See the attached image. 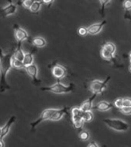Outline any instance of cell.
<instances>
[{"label":"cell","instance_id":"obj_15","mask_svg":"<svg viewBox=\"0 0 131 147\" xmlns=\"http://www.w3.org/2000/svg\"><path fill=\"white\" fill-rule=\"evenodd\" d=\"M21 46H22V43H18L17 48L16 49V50L14 51L13 54V58L21 61H23L25 54L23 52Z\"/></svg>","mask_w":131,"mask_h":147},{"label":"cell","instance_id":"obj_22","mask_svg":"<svg viewBox=\"0 0 131 147\" xmlns=\"http://www.w3.org/2000/svg\"><path fill=\"white\" fill-rule=\"evenodd\" d=\"M12 67L16 69L25 68V66L23 64V61H20L13 57L12 59Z\"/></svg>","mask_w":131,"mask_h":147},{"label":"cell","instance_id":"obj_11","mask_svg":"<svg viewBox=\"0 0 131 147\" xmlns=\"http://www.w3.org/2000/svg\"><path fill=\"white\" fill-rule=\"evenodd\" d=\"M106 20L100 22L99 23H95L88 27V33L91 35H96L98 34L101 31L104 26L107 24Z\"/></svg>","mask_w":131,"mask_h":147},{"label":"cell","instance_id":"obj_35","mask_svg":"<svg viewBox=\"0 0 131 147\" xmlns=\"http://www.w3.org/2000/svg\"><path fill=\"white\" fill-rule=\"evenodd\" d=\"M129 69H130V71L131 72V65H130V68H129Z\"/></svg>","mask_w":131,"mask_h":147},{"label":"cell","instance_id":"obj_9","mask_svg":"<svg viewBox=\"0 0 131 147\" xmlns=\"http://www.w3.org/2000/svg\"><path fill=\"white\" fill-rule=\"evenodd\" d=\"M14 37L18 43H22L23 40L29 38L27 32L18 24H14Z\"/></svg>","mask_w":131,"mask_h":147},{"label":"cell","instance_id":"obj_21","mask_svg":"<svg viewBox=\"0 0 131 147\" xmlns=\"http://www.w3.org/2000/svg\"><path fill=\"white\" fill-rule=\"evenodd\" d=\"M100 54H101V57L106 60L111 61L114 58V55L107 52L104 49H101Z\"/></svg>","mask_w":131,"mask_h":147},{"label":"cell","instance_id":"obj_16","mask_svg":"<svg viewBox=\"0 0 131 147\" xmlns=\"http://www.w3.org/2000/svg\"><path fill=\"white\" fill-rule=\"evenodd\" d=\"M31 42L35 47L37 48H42L46 45V41L43 37L41 36L35 37L30 39Z\"/></svg>","mask_w":131,"mask_h":147},{"label":"cell","instance_id":"obj_10","mask_svg":"<svg viewBox=\"0 0 131 147\" xmlns=\"http://www.w3.org/2000/svg\"><path fill=\"white\" fill-rule=\"evenodd\" d=\"M9 4L5 7L0 6V16L5 18L8 16L14 14L16 10V5L12 1H9Z\"/></svg>","mask_w":131,"mask_h":147},{"label":"cell","instance_id":"obj_30","mask_svg":"<svg viewBox=\"0 0 131 147\" xmlns=\"http://www.w3.org/2000/svg\"><path fill=\"white\" fill-rule=\"evenodd\" d=\"M123 7L126 10H129L131 9V0L125 1L123 3Z\"/></svg>","mask_w":131,"mask_h":147},{"label":"cell","instance_id":"obj_19","mask_svg":"<svg viewBox=\"0 0 131 147\" xmlns=\"http://www.w3.org/2000/svg\"><path fill=\"white\" fill-rule=\"evenodd\" d=\"M83 118L85 122H91L94 119V115L92 111H83Z\"/></svg>","mask_w":131,"mask_h":147},{"label":"cell","instance_id":"obj_31","mask_svg":"<svg viewBox=\"0 0 131 147\" xmlns=\"http://www.w3.org/2000/svg\"><path fill=\"white\" fill-rule=\"evenodd\" d=\"M87 147H99V146L95 142H92L88 145Z\"/></svg>","mask_w":131,"mask_h":147},{"label":"cell","instance_id":"obj_12","mask_svg":"<svg viewBox=\"0 0 131 147\" xmlns=\"http://www.w3.org/2000/svg\"><path fill=\"white\" fill-rule=\"evenodd\" d=\"M16 120V117L15 115H12L9 118L4 125L2 127V136L1 139L3 140L8 134L10 131V129Z\"/></svg>","mask_w":131,"mask_h":147},{"label":"cell","instance_id":"obj_7","mask_svg":"<svg viewBox=\"0 0 131 147\" xmlns=\"http://www.w3.org/2000/svg\"><path fill=\"white\" fill-rule=\"evenodd\" d=\"M28 75L32 78V81L35 85L39 86L40 85L41 81L37 77L38 74V68L37 65L33 64L25 67Z\"/></svg>","mask_w":131,"mask_h":147},{"label":"cell","instance_id":"obj_2","mask_svg":"<svg viewBox=\"0 0 131 147\" xmlns=\"http://www.w3.org/2000/svg\"><path fill=\"white\" fill-rule=\"evenodd\" d=\"M14 53L4 54L0 48V92H4L10 89V86L7 83V73L12 67V59Z\"/></svg>","mask_w":131,"mask_h":147},{"label":"cell","instance_id":"obj_14","mask_svg":"<svg viewBox=\"0 0 131 147\" xmlns=\"http://www.w3.org/2000/svg\"><path fill=\"white\" fill-rule=\"evenodd\" d=\"M97 94H93L92 96H90L89 98L84 101L80 107L81 109L83 111L92 110V108L93 107V102Z\"/></svg>","mask_w":131,"mask_h":147},{"label":"cell","instance_id":"obj_4","mask_svg":"<svg viewBox=\"0 0 131 147\" xmlns=\"http://www.w3.org/2000/svg\"><path fill=\"white\" fill-rule=\"evenodd\" d=\"M103 122L109 128L119 132H127L130 128L129 124L120 119L107 118L103 119Z\"/></svg>","mask_w":131,"mask_h":147},{"label":"cell","instance_id":"obj_32","mask_svg":"<svg viewBox=\"0 0 131 147\" xmlns=\"http://www.w3.org/2000/svg\"><path fill=\"white\" fill-rule=\"evenodd\" d=\"M53 2V1H43V3H46V4L48 5H51Z\"/></svg>","mask_w":131,"mask_h":147},{"label":"cell","instance_id":"obj_8","mask_svg":"<svg viewBox=\"0 0 131 147\" xmlns=\"http://www.w3.org/2000/svg\"><path fill=\"white\" fill-rule=\"evenodd\" d=\"M52 72L53 76L60 80L66 76L67 74V69L62 65L55 63L52 67Z\"/></svg>","mask_w":131,"mask_h":147},{"label":"cell","instance_id":"obj_6","mask_svg":"<svg viewBox=\"0 0 131 147\" xmlns=\"http://www.w3.org/2000/svg\"><path fill=\"white\" fill-rule=\"evenodd\" d=\"M71 114L74 127L77 129L82 128L85 123L83 118V110L80 107H74L72 109Z\"/></svg>","mask_w":131,"mask_h":147},{"label":"cell","instance_id":"obj_3","mask_svg":"<svg viewBox=\"0 0 131 147\" xmlns=\"http://www.w3.org/2000/svg\"><path fill=\"white\" fill-rule=\"evenodd\" d=\"M74 88L75 85L72 83H70L68 85H66L58 81L53 85L41 87L40 90L42 91L51 92L55 94H64L73 92Z\"/></svg>","mask_w":131,"mask_h":147},{"label":"cell","instance_id":"obj_27","mask_svg":"<svg viewBox=\"0 0 131 147\" xmlns=\"http://www.w3.org/2000/svg\"><path fill=\"white\" fill-rule=\"evenodd\" d=\"M114 106L119 109L123 107V98H118L114 102Z\"/></svg>","mask_w":131,"mask_h":147},{"label":"cell","instance_id":"obj_36","mask_svg":"<svg viewBox=\"0 0 131 147\" xmlns=\"http://www.w3.org/2000/svg\"><path fill=\"white\" fill-rule=\"evenodd\" d=\"M130 62H131V54H130Z\"/></svg>","mask_w":131,"mask_h":147},{"label":"cell","instance_id":"obj_23","mask_svg":"<svg viewBox=\"0 0 131 147\" xmlns=\"http://www.w3.org/2000/svg\"><path fill=\"white\" fill-rule=\"evenodd\" d=\"M79 138L81 140L87 141L90 139V134L87 130H82L79 134Z\"/></svg>","mask_w":131,"mask_h":147},{"label":"cell","instance_id":"obj_26","mask_svg":"<svg viewBox=\"0 0 131 147\" xmlns=\"http://www.w3.org/2000/svg\"><path fill=\"white\" fill-rule=\"evenodd\" d=\"M120 111L125 115H131V107H123L122 108L120 109Z\"/></svg>","mask_w":131,"mask_h":147},{"label":"cell","instance_id":"obj_33","mask_svg":"<svg viewBox=\"0 0 131 147\" xmlns=\"http://www.w3.org/2000/svg\"><path fill=\"white\" fill-rule=\"evenodd\" d=\"M5 144L4 141L3 140L0 139V147H5Z\"/></svg>","mask_w":131,"mask_h":147},{"label":"cell","instance_id":"obj_28","mask_svg":"<svg viewBox=\"0 0 131 147\" xmlns=\"http://www.w3.org/2000/svg\"><path fill=\"white\" fill-rule=\"evenodd\" d=\"M111 2V1H103V0H101L99 1V3L101 5V12L103 14L104 13V11H105V9L107 5L109 3Z\"/></svg>","mask_w":131,"mask_h":147},{"label":"cell","instance_id":"obj_34","mask_svg":"<svg viewBox=\"0 0 131 147\" xmlns=\"http://www.w3.org/2000/svg\"><path fill=\"white\" fill-rule=\"evenodd\" d=\"M1 136H2V127H0V139L1 138Z\"/></svg>","mask_w":131,"mask_h":147},{"label":"cell","instance_id":"obj_17","mask_svg":"<svg viewBox=\"0 0 131 147\" xmlns=\"http://www.w3.org/2000/svg\"><path fill=\"white\" fill-rule=\"evenodd\" d=\"M33 53H34V51H33L30 53H26L25 54V56H24V59L23 60V64L24 65L25 67L30 65L31 64H33Z\"/></svg>","mask_w":131,"mask_h":147},{"label":"cell","instance_id":"obj_24","mask_svg":"<svg viewBox=\"0 0 131 147\" xmlns=\"http://www.w3.org/2000/svg\"><path fill=\"white\" fill-rule=\"evenodd\" d=\"M33 2H34V1H32V0H26V1H20V2H18V3H19L20 5H22L23 7L27 8V9H29Z\"/></svg>","mask_w":131,"mask_h":147},{"label":"cell","instance_id":"obj_1","mask_svg":"<svg viewBox=\"0 0 131 147\" xmlns=\"http://www.w3.org/2000/svg\"><path fill=\"white\" fill-rule=\"evenodd\" d=\"M69 108L64 107L62 108H47L44 109L36 120L30 124L31 130H35L39 124L46 121H59L64 115L68 113Z\"/></svg>","mask_w":131,"mask_h":147},{"label":"cell","instance_id":"obj_20","mask_svg":"<svg viewBox=\"0 0 131 147\" xmlns=\"http://www.w3.org/2000/svg\"><path fill=\"white\" fill-rule=\"evenodd\" d=\"M43 3V1H34L31 7L29 8L31 12L33 13H37L39 11V9L41 8V4Z\"/></svg>","mask_w":131,"mask_h":147},{"label":"cell","instance_id":"obj_5","mask_svg":"<svg viewBox=\"0 0 131 147\" xmlns=\"http://www.w3.org/2000/svg\"><path fill=\"white\" fill-rule=\"evenodd\" d=\"M111 79V76H108L104 81L94 80L91 81L89 90L93 94H100L106 90L107 84Z\"/></svg>","mask_w":131,"mask_h":147},{"label":"cell","instance_id":"obj_29","mask_svg":"<svg viewBox=\"0 0 131 147\" xmlns=\"http://www.w3.org/2000/svg\"><path fill=\"white\" fill-rule=\"evenodd\" d=\"M123 107H131V98H123Z\"/></svg>","mask_w":131,"mask_h":147},{"label":"cell","instance_id":"obj_13","mask_svg":"<svg viewBox=\"0 0 131 147\" xmlns=\"http://www.w3.org/2000/svg\"><path fill=\"white\" fill-rule=\"evenodd\" d=\"M114 105L108 101H100L96 105L93 106L92 110H96L99 111H107L113 108Z\"/></svg>","mask_w":131,"mask_h":147},{"label":"cell","instance_id":"obj_18","mask_svg":"<svg viewBox=\"0 0 131 147\" xmlns=\"http://www.w3.org/2000/svg\"><path fill=\"white\" fill-rule=\"evenodd\" d=\"M102 48L104 49L109 53H111L113 55H115V52L116 50V47L115 45L112 42H106L102 46Z\"/></svg>","mask_w":131,"mask_h":147},{"label":"cell","instance_id":"obj_25","mask_svg":"<svg viewBox=\"0 0 131 147\" xmlns=\"http://www.w3.org/2000/svg\"><path fill=\"white\" fill-rule=\"evenodd\" d=\"M78 33L79 34L82 36H85L87 35L88 33V28L81 26V27L79 28L78 29Z\"/></svg>","mask_w":131,"mask_h":147}]
</instances>
